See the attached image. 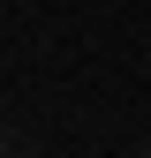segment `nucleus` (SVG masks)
I'll use <instances>...</instances> for the list:
<instances>
[]
</instances>
